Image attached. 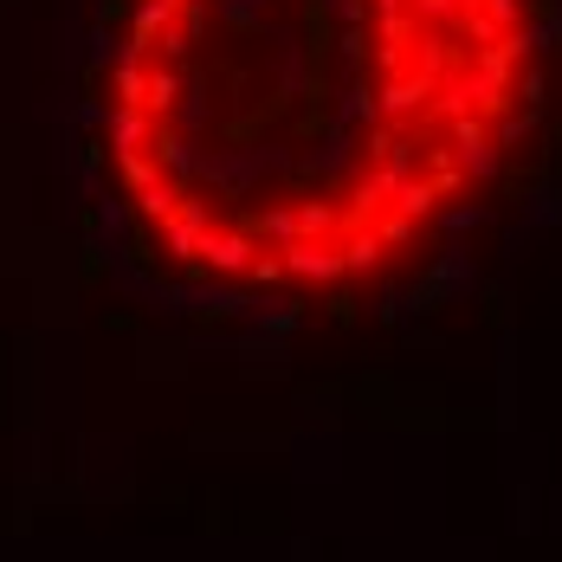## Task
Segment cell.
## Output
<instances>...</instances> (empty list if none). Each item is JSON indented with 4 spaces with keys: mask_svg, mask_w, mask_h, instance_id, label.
<instances>
[{
    "mask_svg": "<svg viewBox=\"0 0 562 562\" xmlns=\"http://www.w3.org/2000/svg\"><path fill=\"white\" fill-rule=\"evenodd\" d=\"M537 111V0H123L98 169L162 279L317 304L427 259Z\"/></svg>",
    "mask_w": 562,
    "mask_h": 562,
    "instance_id": "1",
    "label": "cell"
}]
</instances>
